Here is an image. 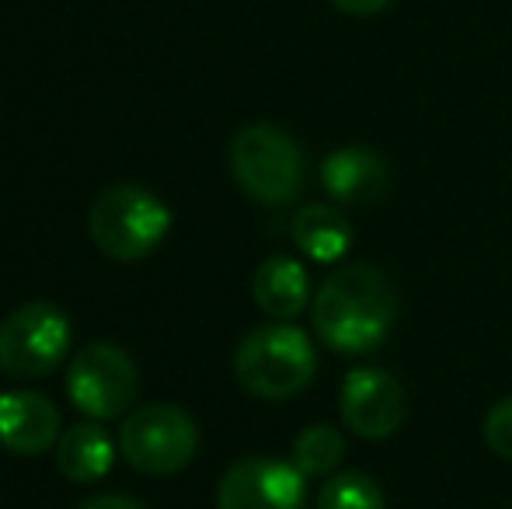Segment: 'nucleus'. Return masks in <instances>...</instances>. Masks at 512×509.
Instances as JSON below:
<instances>
[{
  "label": "nucleus",
  "mask_w": 512,
  "mask_h": 509,
  "mask_svg": "<svg viewBox=\"0 0 512 509\" xmlns=\"http://www.w3.org/2000/svg\"><path fill=\"white\" fill-rule=\"evenodd\" d=\"M310 321L331 353L366 356L391 339L398 325V293L377 265L349 262L317 286Z\"/></svg>",
  "instance_id": "1"
},
{
  "label": "nucleus",
  "mask_w": 512,
  "mask_h": 509,
  "mask_svg": "<svg viewBox=\"0 0 512 509\" xmlns=\"http://www.w3.org/2000/svg\"><path fill=\"white\" fill-rule=\"evenodd\" d=\"M234 374L244 391L262 401L297 398L317 374L314 342L307 339L304 328L290 321L255 328L237 346Z\"/></svg>",
  "instance_id": "2"
},
{
  "label": "nucleus",
  "mask_w": 512,
  "mask_h": 509,
  "mask_svg": "<svg viewBox=\"0 0 512 509\" xmlns=\"http://www.w3.org/2000/svg\"><path fill=\"white\" fill-rule=\"evenodd\" d=\"M230 175L262 206H286L304 192L307 157L286 129L251 123L230 140Z\"/></svg>",
  "instance_id": "3"
},
{
  "label": "nucleus",
  "mask_w": 512,
  "mask_h": 509,
  "mask_svg": "<svg viewBox=\"0 0 512 509\" xmlns=\"http://www.w3.org/2000/svg\"><path fill=\"white\" fill-rule=\"evenodd\" d=\"M91 241L115 262H140L168 238L171 213L140 185H112L91 206Z\"/></svg>",
  "instance_id": "4"
},
{
  "label": "nucleus",
  "mask_w": 512,
  "mask_h": 509,
  "mask_svg": "<svg viewBox=\"0 0 512 509\" xmlns=\"http://www.w3.org/2000/svg\"><path fill=\"white\" fill-rule=\"evenodd\" d=\"M199 429L192 415L168 401H150L126 415L119 429V450L126 464L140 475H178L196 457Z\"/></svg>",
  "instance_id": "5"
},
{
  "label": "nucleus",
  "mask_w": 512,
  "mask_h": 509,
  "mask_svg": "<svg viewBox=\"0 0 512 509\" xmlns=\"http://www.w3.org/2000/svg\"><path fill=\"white\" fill-rule=\"evenodd\" d=\"M70 353V318L35 300L0 321V370L11 377H46Z\"/></svg>",
  "instance_id": "6"
},
{
  "label": "nucleus",
  "mask_w": 512,
  "mask_h": 509,
  "mask_svg": "<svg viewBox=\"0 0 512 509\" xmlns=\"http://www.w3.org/2000/svg\"><path fill=\"white\" fill-rule=\"evenodd\" d=\"M67 394L88 419H119L136 394V367L115 342H88L67 367Z\"/></svg>",
  "instance_id": "7"
},
{
  "label": "nucleus",
  "mask_w": 512,
  "mask_h": 509,
  "mask_svg": "<svg viewBox=\"0 0 512 509\" xmlns=\"http://www.w3.org/2000/svg\"><path fill=\"white\" fill-rule=\"evenodd\" d=\"M338 412L349 433L363 440H387L408 415L405 387L380 367H352L338 391Z\"/></svg>",
  "instance_id": "8"
},
{
  "label": "nucleus",
  "mask_w": 512,
  "mask_h": 509,
  "mask_svg": "<svg viewBox=\"0 0 512 509\" xmlns=\"http://www.w3.org/2000/svg\"><path fill=\"white\" fill-rule=\"evenodd\" d=\"M220 509H307V478L293 461L279 457H244L216 489Z\"/></svg>",
  "instance_id": "9"
},
{
  "label": "nucleus",
  "mask_w": 512,
  "mask_h": 509,
  "mask_svg": "<svg viewBox=\"0 0 512 509\" xmlns=\"http://www.w3.org/2000/svg\"><path fill=\"white\" fill-rule=\"evenodd\" d=\"M321 185L335 206H373L391 189V168L370 147H338L321 161Z\"/></svg>",
  "instance_id": "10"
},
{
  "label": "nucleus",
  "mask_w": 512,
  "mask_h": 509,
  "mask_svg": "<svg viewBox=\"0 0 512 509\" xmlns=\"http://www.w3.org/2000/svg\"><path fill=\"white\" fill-rule=\"evenodd\" d=\"M60 412L39 391L0 394V447L21 457H39L60 443Z\"/></svg>",
  "instance_id": "11"
},
{
  "label": "nucleus",
  "mask_w": 512,
  "mask_h": 509,
  "mask_svg": "<svg viewBox=\"0 0 512 509\" xmlns=\"http://www.w3.org/2000/svg\"><path fill=\"white\" fill-rule=\"evenodd\" d=\"M251 297L269 318L293 321L310 304V276L290 255H272L251 276Z\"/></svg>",
  "instance_id": "12"
},
{
  "label": "nucleus",
  "mask_w": 512,
  "mask_h": 509,
  "mask_svg": "<svg viewBox=\"0 0 512 509\" xmlns=\"http://www.w3.org/2000/svg\"><path fill=\"white\" fill-rule=\"evenodd\" d=\"M290 234H293V245L321 265L342 262L352 248L349 220H345L342 206H331V203L300 206V210L293 213Z\"/></svg>",
  "instance_id": "13"
},
{
  "label": "nucleus",
  "mask_w": 512,
  "mask_h": 509,
  "mask_svg": "<svg viewBox=\"0 0 512 509\" xmlns=\"http://www.w3.org/2000/svg\"><path fill=\"white\" fill-rule=\"evenodd\" d=\"M115 461V447L108 433L95 422H77L56 443V468L67 482H98L108 475Z\"/></svg>",
  "instance_id": "14"
},
{
  "label": "nucleus",
  "mask_w": 512,
  "mask_h": 509,
  "mask_svg": "<svg viewBox=\"0 0 512 509\" xmlns=\"http://www.w3.org/2000/svg\"><path fill=\"white\" fill-rule=\"evenodd\" d=\"M345 457V440L335 426L314 422L293 440V468L304 478H331Z\"/></svg>",
  "instance_id": "15"
},
{
  "label": "nucleus",
  "mask_w": 512,
  "mask_h": 509,
  "mask_svg": "<svg viewBox=\"0 0 512 509\" xmlns=\"http://www.w3.org/2000/svg\"><path fill=\"white\" fill-rule=\"evenodd\" d=\"M314 509H387L384 489L363 471H335L317 489Z\"/></svg>",
  "instance_id": "16"
},
{
  "label": "nucleus",
  "mask_w": 512,
  "mask_h": 509,
  "mask_svg": "<svg viewBox=\"0 0 512 509\" xmlns=\"http://www.w3.org/2000/svg\"><path fill=\"white\" fill-rule=\"evenodd\" d=\"M481 433H485V443L495 450L499 457L512 461V394L502 401H495L492 412L481 422Z\"/></svg>",
  "instance_id": "17"
},
{
  "label": "nucleus",
  "mask_w": 512,
  "mask_h": 509,
  "mask_svg": "<svg viewBox=\"0 0 512 509\" xmlns=\"http://www.w3.org/2000/svg\"><path fill=\"white\" fill-rule=\"evenodd\" d=\"M342 14H352V18H370V14H380L391 0H331Z\"/></svg>",
  "instance_id": "18"
},
{
  "label": "nucleus",
  "mask_w": 512,
  "mask_h": 509,
  "mask_svg": "<svg viewBox=\"0 0 512 509\" xmlns=\"http://www.w3.org/2000/svg\"><path fill=\"white\" fill-rule=\"evenodd\" d=\"M81 509H143V506L129 496H98L91 503H84Z\"/></svg>",
  "instance_id": "19"
}]
</instances>
